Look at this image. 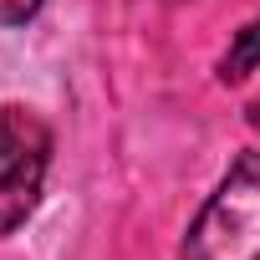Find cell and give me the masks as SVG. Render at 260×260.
Returning <instances> with one entry per match:
<instances>
[{"instance_id": "1", "label": "cell", "mask_w": 260, "mask_h": 260, "mask_svg": "<svg viewBox=\"0 0 260 260\" xmlns=\"http://www.w3.org/2000/svg\"><path fill=\"white\" fill-rule=\"evenodd\" d=\"M179 260H260V153H245L219 179Z\"/></svg>"}, {"instance_id": "2", "label": "cell", "mask_w": 260, "mask_h": 260, "mask_svg": "<svg viewBox=\"0 0 260 260\" xmlns=\"http://www.w3.org/2000/svg\"><path fill=\"white\" fill-rule=\"evenodd\" d=\"M51 164V133L31 107H0V235L31 219Z\"/></svg>"}, {"instance_id": "3", "label": "cell", "mask_w": 260, "mask_h": 260, "mask_svg": "<svg viewBox=\"0 0 260 260\" xmlns=\"http://www.w3.org/2000/svg\"><path fill=\"white\" fill-rule=\"evenodd\" d=\"M255 67H260V21H250V26L235 36V46L224 51V61H219V82H245Z\"/></svg>"}, {"instance_id": "4", "label": "cell", "mask_w": 260, "mask_h": 260, "mask_svg": "<svg viewBox=\"0 0 260 260\" xmlns=\"http://www.w3.org/2000/svg\"><path fill=\"white\" fill-rule=\"evenodd\" d=\"M41 11V0H0V26H21Z\"/></svg>"}, {"instance_id": "5", "label": "cell", "mask_w": 260, "mask_h": 260, "mask_svg": "<svg viewBox=\"0 0 260 260\" xmlns=\"http://www.w3.org/2000/svg\"><path fill=\"white\" fill-rule=\"evenodd\" d=\"M250 127H255V133H260V97L250 102Z\"/></svg>"}]
</instances>
